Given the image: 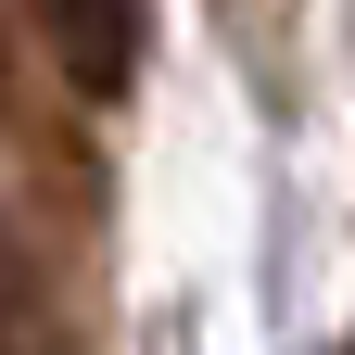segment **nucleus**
<instances>
[{
  "label": "nucleus",
  "instance_id": "obj_2",
  "mask_svg": "<svg viewBox=\"0 0 355 355\" xmlns=\"http://www.w3.org/2000/svg\"><path fill=\"white\" fill-rule=\"evenodd\" d=\"M0 355H26V266L0 254Z\"/></svg>",
  "mask_w": 355,
  "mask_h": 355
},
{
  "label": "nucleus",
  "instance_id": "obj_3",
  "mask_svg": "<svg viewBox=\"0 0 355 355\" xmlns=\"http://www.w3.org/2000/svg\"><path fill=\"white\" fill-rule=\"evenodd\" d=\"M343 355H355V343H343Z\"/></svg>",
  "mask_w": 355,
  "mask_h": 355
},
{
  "label": "nucleus",
  "instance_id": "obj_1",
  "mask_svg": "<svg viewBox=\"0 0 355 355\" xmlns=\"http://www.w3.org/2000/svg\"><path fill=\"white\" fill-rule=\"evenodd\" d=\"M38 38H51L64 89L127 102L140 89V51H153V0H38Z\"/></svg>",
  "mask_w": 355,
  "mask_h": 355
}]
</instances>
